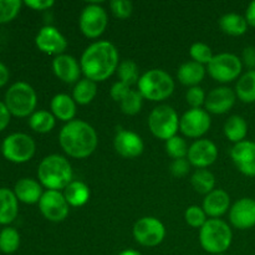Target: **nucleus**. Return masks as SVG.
<instances>
[{
	"instance_id": "nucleus-1",
	"label": "nucleus",
	"mask_w": 255,
	"mask_h": 255,
	"mask_svg": "<svg viewBox=\"0 0 255 255\" xmlns=\"http://www.w3.org/2000/svg\"><path fill=\"white\" fill-rule=\"evenodd\" d=\"M119 51L110 41H97L90 45L80 60L81 71L86 79L101 82L109 79L119 67Z\"/></svg>"
},
{
	"instance_id": "nucleus-2",
	"label": "nucleus",
	"mask_w": 255,
	"mask_h": 255,
	"mask_svg": "<svg viewBox=\"0 0 255 255\" xmlns=\"http://www.w3.org/2000/svg\"><path fill=\"white\" fill-rule=\"evenodd\" d=\"M59 143L72 158H86L96 149L99 138L94 127L81 120L67 122L59 134Z\"/></svg>"
},
{
	"instance_id": "nucleus-3",
	"label": "nucleus",
	"mask_w": 255,
	"mask_h": 255,
	"mask_svg": "<svg viewBox=\"0 0 255 255\" xmlns=\"http://www.w3.org/2000/svg\"><path fill=\"white\" fill-rule=\"evenodd\" d=\"M37 177L40 183L49 191L65 189L72 182L71 164L60 154H50L40 162Z\"/></svg>"
},
{
	"instance_id": "nucleus-4",
	"label": "nucleus",
	"mask_w": 255,
	"mask_h": 255,
	"mask_svg": "<svg viewBox=\"0 0 255 255\" xmlns=\"http://www.w3.org/2000/svg\"><path fill=\"white\" fill-rule=\"evenodd\" d=\"M232 241V229L222 219H208L199 231V242L202 248L211 254H224V252L228 251L231 247Z\"/></svg>"
},
{
	"instance_id": "nucleus-5",
	"label": "nucleus",
	"mask_w": 255,
	"mask_h": 255,
	"mask_svg": "<svg viewBox=\"0 0 255 255\" xmlns=\"http://www.w3.org/2000/svg\"><path fill=\"white\" fill-rule=\"evenodd\" d=\"M138 92L149 101H163L174 91V81L166 71L159 69L144 72L138 80Z\"/></svg>"
},
{
	"instance_id": "nucleus-6",
	"label": "nucleus",
	"mask_w": 255,
	"mask_h": 255,
	"mask_svg": "<svg viewBox=\"0 0 255 255\" xmlns=\"http://www.w3.org/2000/svg\"><path fill=\"white\" fill-rule=\"evenodd\" d=\"M4 104L15 117L31 116L37 105V96L31 85L26 82H15L5 94Z\"/></svg>"
},
{
	"instance_id": "nucleus-7",
	"label": "nucleus",
	"mask_w": 255,
	"mask_h": 255,
	"mask_svg": "<svg viewBox=\"0 0 255 255\" xmlns=\"http://www.w3.org/2000/svg\"><path fill=\"white\" fill-rule=\"evenodd\" d=\"M148 127L154 137L168 141L176 136L179 128V119L176 110L168 105L157 106L149 115Z\"/></svg>"
},
{
	"instance_id": "nucleus-8",
	"label": "nucleus",
	"mask_w": 255,
	"mask_h": 255,
	"mask_svg": "<svg viewBox=\"0 0 255 255\" xmlns=\"http://www.w3.org/2000/svg\"><path fill=\"white\" fill-rule=\"evenodd\" d=\"M36 144L34 139L26 133L16 132L11 133L1 143V153L9 162L12 163H26L34 157Z\"/></svg>"
},
{
	"instance_id": "nucleus-9",
	"label": "nucleus",
	"mask_w": 255,
	"mask_h": 255,
	"mask_svg": "<svg viewBox=\"0 0 255 255\" xmlns=\"http://www.w3.org/2000/svg\"><path fill=\"white\" fill-rule=\"evenodd\" d=\"M243 64L237 55L223 52L218 54L208 64V72L218 82H231L241 75Z\"/></svg>"
},
{
	"instance_id": "nucleus-10",
	"label": "nucleus",
	"mask_w": 255,
	"mask_h": 255,
	"mask_svg": "<svg viewBox=\"0 0 255 255\" xmlns=\"http://www.w3.org/2000/svg\"><path fill=\"white\" fill-rule=\"evenodd\" d=\"M166 228L159 219L154 217H143L133 226V238L143 247H156L163 242Z\"/></svg>"
},
{
	"instance_id": "nucleus-11",
	"label": "nucleus",
	"mask_w": 255,
	"mask_h": 255,
	"mask_svg": "<svg viewBox=\"0 0 255 255\" xmlns=\"http://www.w3.org/2000/svg\"><path fill=\"white\" fill-rule=\"evenodd\" d=\"M79 24L81 32L89 39L101 36L109 24L106 10L97 4L87 5L80 15Z\"/></svg>"
},
{
	"instance_id": "nucleus-12",
	"label": "nucleus",
	"mask_w": 255,
	"mask_h": 255,
	"mask_svg": "<svg viewBox=\"0 0 255 255\" xmlns=\"http://www.w3.org/2000/svg\"><path fill=\"white\" fill-rule=\"evenodd\" d=\"M39 209L42 216L50 222L59 223L69 216V203L60 191L44 192L39 201Z\"/></svg>"
},
{
	"instance_id": "nucleus-13",
	"label": "nucleus",
	"mask_w": 255,
	"mask_h": 255,
	"mask_svg": "<svg viewBox=\"0 0 255 255\" xmlns=\"http://www.w3.org/2000/svg\"><path fill=\"white\" fill-rule=\"evenodd\" d=\"M211 116L206 110L191 109L179 119V129L189 138H198L211 128Z\"/></svg>"
},
{
	"instance_id": "nucleus-14",
	"label": "nucleus",
	"mask_w": 255,
	"mask_h": 255,
	"mask_svg": "<svg viewBox=\"0 0 255 255\" xmlns=\"http://www.w3.org/2000/svg\"><path fill=\"white\" fill-rule=\"evenodd\" d=\"M35 44L40 51L47 55H59L64 54L67 47V40L59 30L51 25L41 27L35 37Z\"/></svg>"
},
{
	"instance_id": "nucleus-15",
	"label": "nucleus",
	"mask_w": 255,
	"mask_h": 255,
	"mask_svg": "<svg viewBox=\"0 0 255 255\" xmlns=\"http://www.w3.org/2000/svg\"><path fill=\"white\" fill-rule=\"evenodd\" d=\"M218 158V148L209 139H198L188 148L187 159L192 166L204 169L213 164Z\"/></svg>"
},
{
	"instance_id": "nucleus-16",
	"label": "nucleus",
	"mask_w": 255,
	"mask_h": 255,
	"mask_svg": "<svg viewBox=\"0 0 255 255\" xmlns=\"http://www.w3.org/2000/svg\"><path fill=\"white\" fill-rule=\"evenodd\" d=\"M114 146L120 156L129 159L141 156L144 149V143L138 134L122 128H119L115 136Z\"/></svg>"
},
{
	"instance_id": "nucleus-17",
	"label": "nucleus",
	"mask_w": 255,
	"mask_h": 255,
	"mask_svg": "<svg viewBox=\"0 0 255 255\" xmlns=\"http://www.w3.org/2000/svg\"><path fill=\"white\" fill-rule=\"evenodd\" d=\"M231 157L237 168L248 177H255V142L242 141L231 149Z\"/></svg>"
},
{
	"instance_id": "nucleus-18",
	"label": "nucleus",
	"mask_w": 255,
	"mask_h": 255,
	"mask_svg": "<svg viewBox=\"0 0 255 255\" xmlns=\"http://www.w3.org/2000/svg\"><path fill=\"white\" fill-rule=\"evenodd\" d=\"M231 223L238 229H251L255 226V201L242 198L233 204L229 212Z\"/></svg>"
},
{
	"instance_id": "nucleus-19",
	"label": "nucleus",
	"mask_w": 255,
	"mask_h": 255,
	"mask_svg": "<svg viewBox=\"0 0 255 255\" xmlns=\"http://www.w3.org/2000/svg\"><path fill=\"white\" fill-rule=\"evenodd\" d=\"M237 95L229 87H217L212 90L206 97L207 112H211L214 115L227 114L236 104Z\"/></svg>"
},
{
	"instance_id": "nucleus-20",
	"label": "nucleus",
	"mask_w": 255,
	"mask_h": 255,
	"mask_svg": "<svg viewBox=\"0 0 255 255\" xmlns=\"http://www.w3.org/2000/svg\"><path fill=\"white\" fill-rule=\"evenodd\" d=\"M52 70L59 80L65 84H77L81 75V66L71 55H59L52 60Z\"/></svg>"
},
{
	"instance_id": "nucleus-21",
	"label": "nucleus",
	"mask_w": 255,
	"mask_h": 255,
	"mask_svg": "<svg viewBox=\"0 0 255 255\" xmlns=\"http://www.w3.org/2000/svg\"><path fill=\"white\" fill-rule=\"evenodd\" d=\"M231 204V197L223 189H214L206 196L203 201V211L212 218H219L227 213Z\"/></svg>"
},
{
	"instance_id": "nucleus-22",
	"label": "nucleus",
	"mask_w": 255,
	"mask_h": 255,
	"mask_svg": "<svg viewBox=\"0 0 255 255\" xmlns=\"http://www.w3.org/2000/svg\"><path fill=\"white\" fill-rule=\"evenodd\" d=\"M14 193L17 201L25 204L39 203L41 199L42 192L41 184L32 178H21L15 183Z\"/></svg>"
},
{
	"instance_id": "nucleus-23",
	"label": "nucleus",
	"mask_w": 255,
	"mask_h": 255,
	"mask_svg": "<svg viewBox=\"0 0 255 255\" xmlns=\"http://www.w3.org/2000/svg\"><path fill=\"white\" fill-rule=\"evenodd\" d=\"M14 191L0 188V226H9L16 219L19 203Z\"/></svg>"
},
{
	"instance_id": "nucleus-24",
	"label": "nucleus",
	"mask_w": 255,
	"mask_h": 255,
	"mask_svg": "<svg viewBox=\"0 0 255 255\" xmlns=\"http://www.w3.org/2000/svg\"><path fill=\"white\" fill-rule=\"evenodd\" d=\"M50 107H51L52 115L56 119L64 122L74 121V117L76 115V102L69 95L59 94L54 96Z\"/></svg>"
},
{
	"instance_id": "nucleus-25",
	"label": "nucleus",
	"mask_w": 255,
	"mask_h": 255,
	"mask_svg": "<svg viewBox=\"0 0 255 255\" xmlns=\"http://www.w3.org/2000/svg\"><path fill=\"white\" fill-rule=\"evenodd\" d=\"M204 76H206L204 66L194 61L184 62L183 65H181L178 72H177V77H178L179 82L182 85L191 87L198 86V84L203 81Z\"/></svg>"
},
{
	"instance_id": "nucleus-26",
	"label": "nucleus",
	"mask_w": 255,
	"mask_h": 255,
	"mask_svg": "<svg viewBox=\"0 0 255 255\" xmlns=\"http://www.w3.org/2000/svg\"><path fill=\"white\" fill-rule=\"evenodd\" d=\"M64 197L69 206L71 207H82L89 202L90 199V188L80 181H72L66 188L64 189Z\"/></svg>"
},
{
	"instance_id": "nucleus-27",
	"label": "nucleus",
	"mask_w": 255,
	"mask_h": 255,
	"mask_svg": "<svg viewBox=\"0 0 255 255\" xmlns=\"http://www.w3.org/2000/svg\"><path fill=\"white\" fill-rule=\"evenodd\" d=\"M219 27L224 34L231 35V36H241V35L246 34L248 30V22H247L246 17L242 15L231 12V14H226L221 17Z\"/></svg>"
},
{
	"instance_id": "nucleus-28",
	"label": "nucleus",
	"mask_w": 255,
	"mask_h": 255,
	"mask_svg": "<svg viewBox=\"0 0 255 255\" xmlns=\"http://www.w3.org/2000/svg\"><path fill=\"white\" fill-rule=\"evenodd\" d=\"M247 133H248V124L243 117L238 115L229 117L228 121L224 125V134L229 141L234 143L246 141Z\"/></svg>"
},
{
	"instance_id": "nucleus-29",
	"label": "nucleus",
	"mask_w": 255,
	"mask_h": 255,
	"mask_svg": "<svg viewBox=\"0 0 255 255\" xmlns=\"http://www.w3.org/2000/svg\"><path fill=\"white\" fill-rule=\"evenodd\" d=\"M236 95L241 101L246 104L255 102V70H249L238 80Z\"/></svg>"
},
{
	"instance_id": "nucleus-30",
	"label": "nucleus",
	"mask_w": 255,
	"mask_h": 255,
	"mask_svg": "<svg viewBox=\"0 0 255 255\" xmlns=\"http://www.w3.org/2000/svg\"><path fill=\"white\" fill-rule=\"evenodd\" d=\"M97 95V86L96 82L91 81L89 79L80 80L74 87L72 91V99L76 104L82 105H89L90 102L94 101V99Z\"/></svg>"
},
{
	"instance_id": "nucleus-31",
	"label": "nucleus",
	"mask_w": 255,
	"mask_h": 255,
	"mask_svg": "<svg viewBox=\"0 0 255 255\" xmlns=\"http://www.w3.org/2000/svg\"><path fill=\"white\" fill-rule=\"evenodd\" d=\"M55 116L45 110L35 111L29 119V126L37 133H47L55 127Z\"/></svg>"
},
{
	"instance_id": "nucleus-32",
	"label": "nucleus",
	"mask_w": 255,
	"mask_h": 255,
	"mask_svg": "<svg viewBox=\"0 0 255 255\" xmlns=\"http://www.w3.org/2000/svg\"><path fill=\"white\" fill-rule=\"evenodd\" d=\"M192 187L194 191L201 194H208L214 191L216 187V177L208 169H197L191 178Z\"/></svg>"
},
{
	"instance_id": "nucleus-33",
	"label": "nucleus",
	"mask_w": 255,
	"mask_h": 255,
	"mask_svg": "<svg viewBox=\"0 0 255 255\" xmlns=\"http://www.w3.org/2000/svg\"><path fill=\"white\" fill-rule=\"evenodd\" d=\"M20 247V234L12 227H5L0 231V252L4 254H12Z\"/></svg>"
},
{
	"instance_id": "nucleus-34",
	"label": "nucleus",
	"mask_w": 255,
	"mask_h": 255,
	"mask_svg": "<svg viewBox=\"0 0 255 255\" xmlns=\"http://www.w3.org/2000/svg\"><path fill=\"white\" fill-rule=\"evenodd\" d=\"M117 75H119L121 82L126 84L127 86H132L138 84V66L133 60H124L120 62L117 67Z\"/></svg>"
},
{
	"instance_id": "nucleus-35",
	"label": "nucleus",
	"mask_w": 255,
	"mask_h": 255,
	"mask_svg": "<svg viewBox=\"0 0 255 255\" xmlns=\"http://www.w3.org/2000/svg\"><path fill=\"white\" fill-rule=\"evenodd\" d=\"M142 104H143V97H142V95L138 91L131 90L126 95V97L120 102V106H121L122 112L125 115L134 116V115H137L141 111Z\"/></svg>"
},
{
	"instance_id": "nucleus-36",
	"label": "nucleus",
	"mask_w": 255,
	"mask_h": 255,
	"mask_svg": "<svg viewBox=\"0 0 255 255\" xmlns=\"http://www.w3.org/2000/svg\"><path fill=\"white\" fill-rule=\"evenodd\" d=\"M21 5L20 0H0V24L12 21L20 12Z\"/></svg>"
},
{
	"instance_id": "nucleus-37",
	"label": "nucleus",
	"mask_w": 255,
	"mask_h": 255,
	"mask_svg": "<svg viewBox=\"0 0 255 255\" xmlns=\"http://www.w3.org/2000/svg\"><path fill=\"white\" fill-rule=\"evenodd\" d=\"M166 152L173 159L186 158L188 154V146L182 137L174 136L166 141Z\"/></svg>"
},
{
	"instance_id": "nucleus-38",
	"label": "nucleus",
	"mask_w": 255,
	"mask_h": 255,
	"mask_svg": "<svg viewBox=\"0 0 255 255\" xmlns=\"http://www.w3.org/2000/svg\"><path fill=\"white\" fill-rule=\"evenodd\" d=\"M189 55L194 62H198L201 65H208L214 57L211 47L203 42H194L189 49Z\"/></svg>"
},
{
	"instance_id": "nucleus-39",
	"label": "nucleus",
	"mask_w": 255,
	"mask_h": 255,
	"mask_svg": "<svg viewBox=\"0 0 255 255\" xmlns=\"http://www.w3.org/2000/svg\"><path fill=\"white\" fill-rule=\"evenodd\" d=\"M184 219L192 228H202L207 222V214L201 207L191 206L184 213Z\"/></svg>"
},
{
	"instance_id": "nucleus-40",
	"label": "nucleus",
	"mask_w": 255,
	"mask_h": 255,
	"mask_svg": "<svg viewBox=\"0 0 255 255\" xmlns=\"http://www.w3.org/2000/svg\"><path fill=\"white\" fill-rule=\"evenodd\" d=\"M110 7L111 11L117 19H127L131 16L132 10H133V5L128 0H114L110 2Z\"/></svg>"
},
{
	"instance_id": "nucleus-41",
	"label": "nucleus",
	"mask_w": 255,
	"mask_h": 255,
	"mask_svg": "<svg viewBox=\"0 0 255 255\" xmlns=\"http://www.w3.org/2000/svg\"><path fill=\"white\" fill-rule=\"evenodd\" d=\"M206 94H204L203 89L199 86L191 87L187 91L186 100L187 104L192 107V109H201L202 105L206 104Z\"/></svg>"
},
{
	"instance_id": "nucleus-42",
	"label": "nucleus",
	"mask_w": 255,
	"mask_h": 255,
	"mask_svg": "<svg viewBox=\"0 0 255 255\" xmlns=\"http://www.w3.org/2000/svg\"><path fill=\"white\" fill-rule=\"evenodd\" d=\"M189 162L187 158H181V159H174L171 163L169 167V171H171L172 176L176 177V178H182V177L187 176L189 172Z\"/></svg>"
},
{
	"instance_id": "nucleus-43",
	"label": "nucleus",
	"mask_w": 255,
	"mask_h": 255,
	"mask_svg": "<svg viewBox=\"0 0 255 255\" xmlns=\"http://www.w3.org/2000/svg\"><path fill=\"white\" fill-rule=\"evenodd\" d=\"M129 91H131L129 86H127V85L124 84V82L119 81V82H116V84L112 85L111 91H110V95H111V97H112V100H114V101L121 102L122 100L126 97V95L128 94Z\"/></svg>"
},
{
	"instance_id": "nucleus-44",
	"label": "nucleus",
	"mask_w": 255,
	"mask_h": 255,
	"mask_svg": "<svg viewBox=\"0 0 255 255\" xmlns=\"http://www.w3.org/2000/svg\"><path fill=\"white\" fill-rule=\"evenodd\" d=\"M24 4L29 6L30 9L42 11V10H47L51 6H54L55 2L52 0H26Z\"/></svg>"
},
{
	"instance_id": "nucleus-45",
	"label": "nucleus",
	"mask_w": 255,
	"mask_h": 255,
	"mask_svg": "<svg viewBox=\"0 0 255 255\" xmlns=\"http://www.w3.org/2000/svg\"><path fill=\"white\" fill-rule=\"evenodd\" d=\"M10 119H11V114L7 110L6 105L2 101H0V132L4 131L10 124Z\"/></svg>"
},
{
	"instance_id": "nucleus-46",
	"label": "nucleus",
	"mask_w": 255,
	"mask_h": 255,
	"mask_svg": "<svg viewBox=\"0 0 255 255\" xmlns=\"http://www.w3.org/2000/svg\"><path fill=\"white\" fill-rule=\"evenodd\" d=\"M243 62L251 70L255 69V47L248 46L243 50Z\"/></svg>"
},
{
	"instance_id": "nucleus-47",
	"label": "nucleus",
	"mask_w": 255,
	"mask_h": 255,
	"mask_svg": "<svg viewBox=\"0 0 255 255\" xmlns=\"http://www.w3.org/2000/svg\"><path fill=\"white\" fill-rule=\"evenodd\" d=\"M246 20L248 25L255 27V0L249 4L248 9L246 11Z\"/></svg>"
},
{
	"instance_id": "nucleus-48",
	"label": "nucleus",
	"mask_w": 255,
	"mask_h": 255,
	"mask_svg": "<svg viewBox=\"0 0 255 255\" xmlns=\"http://www.w3.org/2000/svg\"><path fill=\"white\" fill-rule=\"evenodd\" d=\"M9 77H10L9 70H7V67L5 66L1 61H0V87L5 86V85L7 84V81H9Z\"/></svg>"
},
{
	"instance_id": "nucleus-49",
	"label": "nucleus",
	"mask_w": 255,
	"mask_h": 255,
	"mask_svg": "<svg viewBox=\"0 0 255 255\" xmlns=\"http://www.w3.org/2000/svg\"><path fill=\"white\" fill-rule=\"evenodd\" d=\"M119 255H142V254L138 253L137 251H133V249H126V251H122Z\"/></svg>"
},
{
	"instance_id": "nucleus-50",
	"label": "nucleus",
	"mask_w": 255,
	"mask_h": 255,
	"mask_svg": "<svg viewBox=\"0 0 255 255\" xmlns=\"http://www.w3.org/2000/svg\"><path fill=\"white\" fill-rule=\"evenodd\" d=\"M218 255H226V254H218Z\"/></svg>"
}]
</instances>
